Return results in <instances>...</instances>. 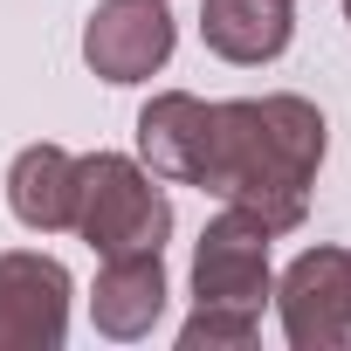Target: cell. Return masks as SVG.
I'll use <instances>...</instances> for the list:
<instances>
[{
  "label": "cell",
  "instance_id": "7",
  "mask_svg": "<svg viewBox=\"0 0 351 351\" xmlns=\"http://www.w3.org/2000/svg\"><path fill=\"white\" fill-rule=\"evenodd\" d=\"M207 138H214V104H200L193 90H165L138 110V152L158 180H186L200 186L207 165Z\"/></svg>",
  "mask_w": 351,
  "mask_h": 351
},
{
  "label": "cell",
  "instance_id": "1",
  "mask_svg": "<svg viewBox=\"0 0 351 351\" xmlns=\"http://www.w3.org/2000/svg\"><path fill=\"white\" fill-rule=\"evenodd\" d=\"M324 110L310 97H234L214 104V138H207V165L200 186L228 207H241L248 221H262L269 234L303 228L310 214V180L324 165Z\"/></svg>",
  "mask_w": 351,
  "mask_h": 351
},
{
  "label": "cell",
  "instance_id": "9",
  "mask_svg": "<svg viewBox=\"0 0 351 351\" xmlns=\"http://www.w3.org/2000/svg\"><path fill=\"white\" fill-rule=\"evenodd\" d=\"M296 21H289V0H207L200 8V42L221 62H276L289 49Z\"/></svg>",
  "mask_w": 351,
  "mask_h": 351
},
{
  "label": "cell",
  "instance_id": "11",
  "mask_svg": "<svg viewBox=\"0 0 351 351\" xmlns=\"http://www.w3.org/2000/svg\"><path fill=\"white\" fill-rule=\"evenodd\" d=\"M180 344H186V351H248V344H255V310L200 303V310L180 324Z\"/></svg>",
  "mask_w": 351,
  "mask_h": 351
},
{
  "label": "cell",
  "instance_id": "3",
  "mask_svg": "<svg viewBox=\"0 0 351 351\" xmlns=\"http://www.w3.org/2000/svg\"><path fill=\"white\" fill-rule=\"evenodd\" d=\"M282 330L296 351H337L351 344V248H303L276 289Z\"/></svg>",
  "mask_w": 351,
  "mask_h": 351
},
{
  "label": "cell",
  "instance_id": "12",
  "mask_svg": "<svg viewBox=\"0 0 351 351\" xmlns=\"http://www.w3.org/2000/svg\"><path fill=\"white\" fill-rule=\"evenodd\" d=\"M344 21H351V0H344Z\"/></svg>",
  "mask_w": 351,
  "mask_h": 351
},
{
  "label": "cell",
  "instance_id": "6",
  "mask_svg": "<svg viewBox=\"0 0 351 351\" xmlns=\"http://www.w3.org/2000/svg\"><path fill=\"white\" fill-rule=\"evenodd\" d=\"M193 296L200 303L262 310V296H269V228L248 221L241 207H228L221 221H207V234L193 248Z\"/></svg>",
  "mask_w": 351,
  "mask_h": 351
},
{
  "label": "cell",
  "instance_id": "4",
  "mask_svg": "<svg viewBox=\"0 0 351 351\" xmlns=\"http://www.w3.org/2000/svg\"><path fill=\"white\" fill-rule=\"evenodd\" d=\"M69 330V269L35 248L0 255V351H56Z\"/></svg>",
  "mask_w": 351,
  "mask_h": 351
},
{
  "label": "cell",
  "instance_id": "2",
  "mask_svg": "<svg viewBox=\"0 0 351 351\" xmlns=\"http://www.w3.org/2000/svg\"><path fill=\"white\" fill-rule=\"evenodd\" d=\"M97 255H131V248H165L172 234V200L152 186V172L124 152H90L76 158V221H69Z\"/></svg>",
  "mask_w": 351,
  "mask_h": 351
},
{
  "label": "cell",
  "instance_id": "8",
  "mask_svg": "<svg viewBox=\"0 0 351 351\" xmlns=\"http://www.w3.org/2000/svg\"><path fill=\"white\" fill-rule=\"evenodd\" d=\"M90 317H97L104 337H145L165 317V262H158V248L104 255L97 289H90Z\"/></svg>",
  "mask_w": 351,
  "mask_h": 351
},
{
  "label": "cell",
  "instance_id": "5",
  "mask_svg": "<svg viewBox=\"0 0 351 351\" xmlns=\"http://www.w3.org/2000/svg\"><path fill=\"white\" fill-rule=\"evenodd\" d=\"M83 62L104 83H145L172 62V14L165 0H104L83 21Z\"/></svg>",
  "mask_w": 351,
  "mask_h": 351
},
{
  "label": "cell",
  "instance_id": "10",
  "mask_svg": "<svg viewBox=\"0 0 351 351\" xmlns=\"http://www.w3.org/2000/svg\"><path fill=\"white\" fill-rule=\"evenodd\" d=\"M8 207L21 228L35 234H56L76 221V158L62 145H28L14 165H8Z\"/></svg>",
  "mask_w": 351,
  "mask_h": 351
}]
</instances>
